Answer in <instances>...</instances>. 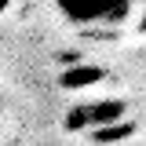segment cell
Wrapping results in <instances>:
<instances>
[{
	"instance_id": "obj_2",
	"label": "cell",
	"mask_w": 146,
	"mask_h": 146,
	"mask_svg": "<svg viewBox=\"0 0 146 146\" xmlns=\"http://www.w3.org/2000/svg\"><path fill=\"white\" fill-rule=\"evenodd\" d=\"M7 4H11V0H0V15H4V11H7Z\"/></svg>"
},
{
	"instance_id": "obj_1",
	"label": "cell",
	"mask_w": 146,
	"mask_h": 146,
	"mask_svg": "<svg viewBox=\"0 0 146 146\" xmlns=\"http://www.w3.org/2000/svg\"><path fill=\"white\" fill-rule=\"evenodd\" d=\"M55 7L73 26H124L135 11L131 0H55Z\"/></svg>"
}]
</instances>
